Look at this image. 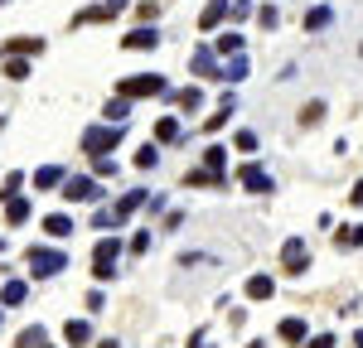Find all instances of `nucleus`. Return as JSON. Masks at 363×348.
<instances>
[{"mask_svg":"<svg viewBox=\"0 0 363 348\" xmlns=\"http://www.w3.org/2000/svg\"><path fill=\"white\" fill-rule=\"evenodd\" d=\"M140 203H145V189H131V194H126V199H121V203L112 208V218H116V223H126V218L136 213Z\"/></svg>","mask_w":363,"mask_h":348,"instance_id":"8","label":"nucleus"},{"mask_svg":"<svg viewBox=\"0 0 363 348\" xmlns=\"http://www.w3.org/2000/svg\"><path fill=\"white\" fill-rule=\"evenodd\" d=\"M223 165H228V150H223V145H208V155H203V170H208V174H218Z\"/></svg>","mask_w":363,"mask_h":348,"instance_id":"17","label":"nucleus"},{"mask_svg":"<svg viewBox=\"0 0 363 348\" xmlns=\"http://www.w3.org/2000/svg\"><path fill=\"white\" fill-rule=\"evenodd\" d=\"M44 344V329H39V324H29L25 334H20V348H39Z\"/></svg>","mask_w":363,"mask_h":348,"instance_id":"21","label":"nucleus"},{"mask_svg":"<svg viewBox=\"0 0 363 348\" xmlns=\"http://www.w3.org/2000/svg\"><path fill=\"white\" fill-rule=\"evenodd\" d=\"M29 218V203L25 199H10V223H25Z\"/></svg>","mask_w":363,"mask_h":348,"instance_id":"26","label":"nucleus"},{"mask_svg":"<svg viewBox=\"0 0 363 348\" xmlns=\"http://www.w3.org/2000/svg\"><path fill=\"white\" fill-rule=\"evenodd\" d=\"M68 266V257L58 252V247H29V271H34V281H49Z\"/></svg>","mask_w":363,"mask_h":348,"instance_id":"1","label":"nucleus"},{"mask_svg":"<svg viewBox=\"0 0 363 348\" xmlns=\"http://www.w3.org/2000/svg\"><path fill=\"white\" fill-rule=\"evenodd\" d=\"M228 15H233V5H228V0H213V5L203 10V20H199V25H203V29H218Z\"/></svg>","mask_w":363,"mask_h":348,"instance_id":"9","label":"nucleus"},{"mask_svg":"<svg viewBox=\"0 0 363 348\" xmlns=\"http://www.w3.org/2000/svg\"><path fill=\"white\" fill-rule=\"evenodd\" d=\"M20 179H25V174H10V179H5V189H0V194H5V199H15V194H20Z\"/></svg>","mask_w":363,"mask_h":348,"instance_id":"32","label":"nucleus"},{"mask_svg":"<svg viewBox=\"0 0 363 348\" xmlns=\"http://www.w3.org/2000/svg\"><path fill=\"white\" fill-rule=\"evenodd\" d=\"M58 179H63V170L58 165H44V170L34 174V189H58Z\"/></svg>","mask_w":363,"mask_h":348,"instance_id":"15","label":"nucleus"},{"mask_svg":"<svg viewBox=\"0 0 363 348\" xmlns=\"http://www.w3.org/2000/svg\"><path fill=\"white\" fill-rule=\"evenodd\" d=\"M277 295V281L272 276H252L247 281V300H272Z\"/></svg>","mask_w":363,"mask_h":348,"instance_id":"10","label":"nucleus"},{"mask_svg":"<svg viewBox=\"0 0 363 348\" xmlns=\"http://www.w3.org/2000/svg\"><path fill=\"white\" fill-rule=\"evenodd\" d=\"M310 348H335V339H330V334H320V339H315Z\"/></svg>","mask_w":363,"mask_h":348,"instance_id":"34","label":"nucleus"},{"mask_svg":"<svg viewBox=\"0 0 363 348\" xmlns=\"http://www.w3.org/2000/svg\"><path fill=\"white\" fill-rule=\"evenodd\" d=\"M5 78H15V83H20V78H29V63H25L20 54H15V58H5Z\"/></svg>","mask_w":363,"mask_h":348,"instance_id":"18","label":"nucleus"},{"mask_svg":"<svg viewBox=\"0 0 363 348\" xmlns=\"http://www.w3.org/2000/svg\"><path fill=\"white\" fill-rule=\"evenodd\" d=\"M344 242H349V247H363V228H349V232H339V247H344Z\"/></svg>","mask_w":363,"mask_h":348,"instance_id":"30","label":"nucleus"},{"mask_svg":"<svg viewBox=\"0 0 363 348\" xmlns=\"http://www.w3.org/2000/svg\"><path fill=\"white\" fill-rule=\"evenodd\" d=\"M63 334H68V344H87V339H92V324H87V319H68Z\"/></svg>","mask_w":363,"mask_h":348,"instance_id":"12","label":"nucleus"},{"mask_svg":"<svg viewBox=\"0 0 363 348\" xmlns=\"http://www.w3.org/2000/svg\"><path fill=\"white\" fill-rule=\"evenodd\" d=\"M44 228H49V237H68V232H73V218H63V213H49V218H44Z\"/></svg>","mask_w":363,"mask_h":348,"instance_id":"16","label":"nucleus"},{"mask_svg":"<svg viewBox=\"0 0 363 348\" xmlns=\"http://www.w3.org/2000/svg\"><path fill=\"white\" fill-rule=\"evenodd\" d=\"M359 348H363V334H359Z\"/></svg>","mask_w":363,"mask_h":348,"instance_id":"36","label":"nucleus"},{"mask_svg":"<svg viewBox=\"0 0 363 348\" xmlns=\"http://www.w3.org/2000/svg\"><path fill=\"white\" fill-rule=\"evenodd\" d=\"M97 174H112V179H116V160H112V155H97Z\"/></svg>","mask_w":363,"mask_h":348,"instance_id":"33","label":"nucleus"},{"mask_svg":"<svg viewBox=\"0 0 363 348\" xmlns=\"http://www.w3.org/2000/svg\"><path fill=\"white\" fill-rule=\"evenodd\" d=\"M39 49H44V39H15L10 44V54H39Z\"/></svg>","mask_w":363,"mask_h":348,"instance_id":"22","label":"nucleus"},{"mask_svg":"<svg viewBox=\"0 0 363 348\" xmlns=\"http://www.w3.org/2000/svg\"><path fill=\"white\" fill-rule=\"evenodd\" d=\"M155 44H160L155 29H131V34H126V49H155Z\"/></svg>","mask_w":363,"mask_h":348,"instance_id":"11","label":"nucleus"},{"mask_svg":"<svg viewBox=\"0 0 363 348\" xmlns=\"http://www.w3.org/2000/svg\"><path fill=\"white\" fill-rule=\"evenodd\" d=\"M330 25V10H325V5H320V10H310L306 15V29H325Z\"/></svg>","mask_w":363,"mask_h":348,"instance_id":"24","label":"nucleus"},{"mask_svg":"<svg viewBox=\"0 0 363 348\" xmlns=\"http://www.w3.org/2000/svg\"><path fill=\"white\" fill-rule=\"evenodd\" d=\"M257 145H262V141H257V136H252V131H238V150H242V155H252V150H257Z\"/></svg>","mask_w":363,"mask_h":348,"instance_id":"27","label":"nucleus"},{"mask_svg":"<svg viewBox=\"0 0 363 348\" xmlns=\"http://www.w3.org/2000/svg\"><path fill=\"white\" fill-rule=\"evenodd\" d=\"M281 339L286 344H306V324L301 319H281Z\"/></svg>","mask_w":363,"mask_h":348,"instance_id":"13","label":"nucleus"},{"mask_svg":"<svg viewBox=\"0 0 363 348\" xmlns=\"http://www.w3.org/2000/svg\"><path fill=\"white\" fill-rule=\"evenodd\" d=\"M116 257H121V242H97V252H92V276H97V281H107V276H112L116 271Z\"/></svg>","mask_w":363,"mask_h":348,"instance_id":"3","label":"nucleus"},{"mask_svg":"<svg viewBox=\"0 0 363 348\" xmlns=\"http://www.w3.org/2000/svg\"><path fill=\"white\" fill-rule=\"evenodd\" d=\"M25 281H10V286H5V305H25Z\"/></svg>","mask_w":363,"mask_h":348,"instance_id":"19","label":"nucleus"},{"mask_svg":"<svg viewBox=\"0 0 363 348\" xmlns=\"http://www.w3.org/2000/svg\"><path fill=\"white\" fill-rule=\"evenodd\" d=\"M238 49H242V39H238V34H223V39H218V54H238Z\"/></svg>","mask_w":363,"mask_h":348,"instance_id":"28","label":"nucleus"},{"mask_svg":"<svg viewBox=\"0 0 363 348\" xmlns=\"http://www.w3.org/2000/svg\"><path fill=\"white\" fill-rule=\"evenodd\" d=\"M160 92H165V78H155V73L126 78V83L116 87V97H160Z\"/></svg>","mask_w":363,"mask_h":348,"instance_id":"2","label":"nucleus"},{"mask_svg":"<svg viewBox=\"0 0 363 348\" xmlns=\"http://www.w3.org/2000/svg\"><path fill=\"white\" fill-rule=\"evenodd\" d=\"M194 73H203V78H213V73H218V63H213V54H208V49L194 58Z\"/></svg>","mask_w":363,"mask_h":348,"instance_id":"20","label":"nucleus"},{"mask_svg":"<svg viewBox=\"0 0 363 348\" xmlns=\"http://www.w3.org/2000/svg\"><path fill=\"white\" fill-rule=\"evenodd\" d=\"M174 102H179V107H184L189 116H199V107H203V92H199V87H184V92H179Z\"/></svg>","mask_w":363,"mask_h":348,"instance_id":"14","label":"nucleus"},{"mask_svg":"<svg viewBox=\"0 0 363 348\" xmlns=\"http://www.w3.org/2000/svg\"><path fill=\"white\" fill-rule=\"evenodd\" d=\"M354 203H363V184H359V189H354Z\"/></svg>","mask_w":363,"mask_h":348,"instance_id":"35","label":"nucleus"},{"mask_svg":"<svg viewBox=\"0 0 363 348\" xmlns=\"http://www.w3.org/2000/svg\"><path fill=\"white\" fill-rule=\"evenodd\" d=\"M281 261H286V271H301V266H306V242L291 237V242L281 247Z\"/></svg>","mask_w":363,"mask_h":348,"instance_id":"7","label":"nucleus"},{"mask_svg":"<svg viewBox=\"0 0 363 348\" xmlns=\"http://www.w3.org/2000/svg\"><path fill=\"white\" fill-rule=\"evenodd\" d=\"M238 179H242V189H252V194H272V174L257 170V165H247V170L238 174Z\"/></svg>","mask_w":363,"mask_h":348,"instance_id":"5","label":"nucleus"},{"mask_svg":"<svg viewBox=\"0 0 363 348\" xmlns=\"http://www.w3.org/2000/svg\"><path fill=\"white\" fill-rule=\"evenodd\" d=\"M63 194L73 203H87V199H97L102 189H97V179H73V184H63Z\"/></svg>","mask_w":363,"mask_h":348,"instance_id":"6","label":"nucleus"},{"mask_svg":"<svg viewBox=\"0 0 363 348\" xmlns=\"http://www.w3.org/2000/svg\"><path fill=\"white\" fill-rule=\"evenodd\" d=\"M116 141H121V126H112V131H107V126H92V131L83 136V150L87 155H107Z\"/></svg>","mask_w":363,"mask_h":348,"instance_id":"4","label":"nucleus"},{"mask_svg":"<svg viewBox=\"0 0 363 348\" xmlns=\"http://www.w3.org/2000/svg\"><path fill=\"white\" fill-rule=\"evenodd\" d=\"M155 160H160V155H155V145H140V155H136L140 170H155Z\"/></svg>","mask_w":363,"mask_h":348,"instance_id":"25","label":"nucleus"},{"mask_svg":"<svg viewBox=\"0 0 363 348\" xmlns=\"http://www.w3.org/2000/svg\"><path fill=\"white\" fill-rule=\"evenodd\" d=\"M189 184H199V189H208V184H218V174H208V170H194V174H189Z\"/></svg>","mask_w":363,"mask_h":348,"instance_id":"29","label":"nucleus"},{"mask_svg":"<svg viewBox=\"0 0 363 348\" xmlns=\"http://www.w3.org/2000/svg\"><path fill=\"white\" fill-rule=\"evenodd\" d=\"M0 319H5V315H0Z\"/></svg>","mask_w":363,"mask_h":348,"instance_id":"37","label":"nucleus"},{"mask_svg":"<svg viewBox=\"0 0 363 348\" xmlns=\"http://www.w3.org/2000/svg\"><path fill=\"white\" fill-rule=\"evenodd\" d=\"M112 116H116V121L126 116V97H116V102H107V121H112Z\"/></svg>","mask_w":363,"mask_h":348,"instance_id":"31","label":"nucleus"},{"mask_svg":"<svg viewBox=\"0 0 363 348\" xmlns=\"http://www.w3.org/2000/svg\"><path fill=\"white\" fill-rule=\"evenodd\" d=\"M155 136H160V141H174V136H179V121H174V116H165V121L155 126Z\"/></svg>","mask_w":363,"mask_h":348,"instance_id":"23","label":"nucleus"}]
</instances>
